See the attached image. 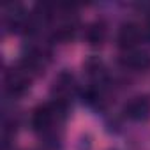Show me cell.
Wrapping results in <instances>:
<instances>
[{
    "label": "cell",
    "mask_w": 150,
    "mask_h": 150,
    "mask_svg": "<svg viewBox=\"0 0 150 150\" xmlns=\"http://www.w3.org/2000/svg\"><path fill=\"white\" fill-rule=\"evenodd\" d=\"M148 110H150V104H148V101L145 97H136L129 104V115L131 117H136V118H139L141 115H146Z\"/></svg>",
    "instance_id": "2"
},
{
    "label": "cell",
    "mask_w": 150,
    "mask_h": 150,
    "mask_svg": "<svg viewBox=\"0 0 150 150\" xmlns=\"http://www.w3.org/2000/svg\"><path fill=\"white\" fill-rule=\"evenodd\" d=\"M148 35H150V28H148Z\"/></svg>",
    "instance_id": "5"
},
{
    "label": "cell",
    "mask_w": 150,
    "mask_h": 150,
    "mask_svg": "<svg viewBox=\"0 0 150 150\" xmlns=\"http://www.w3.org/2000/svg\"><path fill=\"white\" fill-rule=\"evenodd\" d=\"M104 34H106L104 25H103V23H94V25L88 28L87 37H88V41H90L92 44H97V42H101V41L104 39Z\"/></svg>",
    "instance_id": "4"
},
{
    "label": "cell",
    "mask_w": 150,
    "mask_h": 150,
    "mask_svg": "<svg viewBox=\"0 0 150 150\" xmlns=\"http://www.w3.org/2000/svg\"><path fill=\"white\" fill-rule=\"evenodd\" d=\"M51 118H53V111H51L48 106H41V108H37V110H35L32 122H34V125H35V127H44L46 124H50V120H51Z\"/></svg>",
    "instance_id": "3"
},
{
    "label": "cell",
    "mask_w": 150,
    "mask_h": 150,
    "mask_svg": "<svg viewBox=\"0 0 150 150\" xmlns=\"http://www.w3.org/2000/svg\"><path fill=\"white\" fill-rule=\"evenodd\" d=\"M138 37H139V30H138V27L132 25V23L124 25V27L120 28V32H118V42H120V46L131 48V46H134V44L138 42Z\"/></svg>",
    "instance_id": "1"
}]
</instances>
